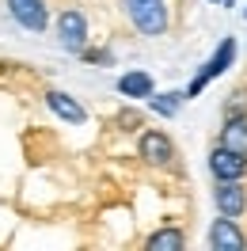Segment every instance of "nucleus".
Masks as SVG:
<instances>
[{
    "label": "nucleus",
    "mask_w": 247,
    "mask_h": 251,
    "mask_svg": "<svg viewBox=\"0 0 247 251\" xmlns=\"http://www.w3.org/2000/svg\"><path fill=\"white\" fill-rule=\"evenodd\" d=\"M213 205H217V213H224V217H244V213H247V187H244V179H217Z\"/></svg>",
    "instance_id": "2"
},
{
    "label": "nucleus",
    "mask_w": 247,
    "mask_h": 251,
    "mask_svg": "<svg viewBox=\"0 0 247 251\" xmlns=\"http://www.w3.org/2000/svg\"><path fill=\"white\" fill-rule=\"evenodd\" d=\"M46 107L53 110L57 118H65V122H84V118H88V110L65 92H46Z\"/></svg>",
    "instance_id": "9"
},
{
    "label": "nucleus",
    "mask_w": 247,
    "mask_h": 251,
    "mask_svg": "<svg viewBox=\"0 0 247 251\" xmlns=\"http://www.w3.org/2000/svg\"><path fill=\"white\" fill-rule=\"evenodd\" d=\"M137 152H141V160L152 164V168H171V160H175V145H171L168 133H160V129H145V133H141Z\"/></svg>",
    "instance_id": "4"
},
{
    "label": "nucleus",
    "mask_w": 247,
    "mask_h": 251,
    "mask_svg": "<svg viewBox=\"0 0 247 251\" xmlns=\"http://www.w3.org/2000/svg\"><path fill=\"white\" fill-rule=\"evenodd\" d=\"M145 248L148 251H183L186 236H183V228H160V232H152L145 240Z\"/></svg>",
    "instance_id": "12"
},
{
    "label": "nucleus",
    "mask_w": 247,
    "mask_h": 251,
    "mask_svg": "<svg viewBox=\"0 0 247 251\" xmlns=\"http://www.w3.org/2000/svg\"><path fill=\"white\" fill-rule=\"evenodd\" d=\"M232 57H236V38H224V42L217 46V53H213V57H209L205 65H201V73H198L194 80H190L186 95H198L201 88L209 84V80H217V76H221V73H224V69L232 65Z\"/></svg>",
    "instance_id": "5"
},
{
    "label": "nucleus",
    "mask_w": 247,
    "mask_h": 251,
    "mask_svg": "<svg viewBox=\"0 0 247 251\" xmlns=\"http://www.w3.org/2000/svg\"><path fill=\"white\" fill-rule=\"evenodd\" d=\"M57 38H61L65 50H73V53H84L88 46V19L80 8H65L61 19H57Z\"/></svg>",
    "instance_id": "3"
},
{
    "label": "nucleus",
    "mask_w": 247,
    "mask_h": 251,
    "mask_svg": "<svg viewBox=\"0 0 247 251\" xmlns=\"http://www.w3.org/2000/svg\"><path fill=\"white\" fill-rule=\"evenodd\" d=\"M240 114H247V92H244V88L232 95V103L224 107V118H240Z\"/></svg>",
    "instance_id": "14"
},
{
    "label": "nucleus",
    "mask_w": 247,
    "mask_h": 251,
    "mask_svg": "<svg viewBox=\"0 0 247 251\" xmlns=\"http://www.w3.org/2000/svg\"><path fill=\"white\" fill-rule=\"evenodd\" d=\"M209 172H213V179H244L247 156L236 152V149H228V145H217L213 152H209Z\"/></svg>",
    "instance_id": "6"
},
{
    "label": "nucleus",
    "mask_w": 247,
    "mask_h": 251,
    "mask_svg": "<svg viewBox=\"0 0 247 251\" xmlns=\"http://www.w3.org/2000/svg\"><path fill=\"white\" fill-rule=\"evenodd\" d=\"M213 4H224V8H228V4H232V0H213Z\"/></svg>",
    "instance_id": "15"
},
{
    "label": "nucleus",
    "mask_w": 247,
    "mask_h": 251,
    "mask_svg": "<svg viewBox=\"0 0 247 251\" xmlns=\"http://www.w3.org/2000/svg\"><path fill=\"white\" fill-rule=\"evenodd\" d=\"M221 145H228V149H236V152H244V156H247V114H240V118H224Z\"/></svg>",
    "instance_id": "10"
},
{
    "label": "nucleus",
    "mask_w": 247,
    "mask_h": 251,
    "mask_svg": "<svg viewBox=\"0 0 247 251\" xmlns=\"http://www.w3.org/2000/svg\"><path fill=\"white\" fill-rule=\"evenodd\" d=\"M122 12L129 16V23H133L141 34H148V38H160V34H168V27H171V16H168V4H164V0H122Z\"/></svg>",
    "instance_id": "1"
},
{
    "label": "nucleus",
    "mask_w": 247,
    "mask_h": 251,
    "mask_svg": "<svg viewBox=\"0 0 247 251\" xmlns=\"http://www.w3.org/2000/svg\"><path fill=\"white\" fill-rule=\"evenodd\" d=\"M8 12L16 19L19 27H27V31H46L49 23V12H46V0H8Z\"/></svg>",
    "instance_id": "8"
},
{
    "label": "nucleus",
    "mask_w": 247,
    "mask_h": 251,
    "mask_svg": "<svg viewBox=\"0 0 247 251\" xmlns=\"http://www.w3.org/2000/svg\"><path fill=\"white\" fill-rule=\"evenodd\" d=\"M179 103H183V95H179V92H168V95H156V99H152V110H160V114H175Z\"/></svg>",
    "instance_id": "13"
},
{
    "label": "nucleus",
    "mask_w": 247,
    "mask_h": 251,
    "mask_svg": "<svg viewBox=\"0 0 247 251\" xmlns=\"http://www.w3.org/2000/svg\"><path fill=\"white\" fill-rule=\"evenodd\" d=\"M209 248L213 251H244L247 248V236L240 232V225H236V217H221L213 221V228H209Z\"/></svg>",
    "instance_id": "7"
},
{
    "label": "nucleus",
    "mask_w": 247,
    "mask_h": 251,
    "mask_svg": "<svg viewBox=\"0 0 247 251\" xmlns=\"http://www.w3.org/2000/svg\"><path fill=\"white\" fill-rule=\"evenodd\" d=\"M152 76L148 73H125L122 80H118V92L129 95V99H152Z\"/></svg>",
    "instance_id": "11"
}]
</instances>
